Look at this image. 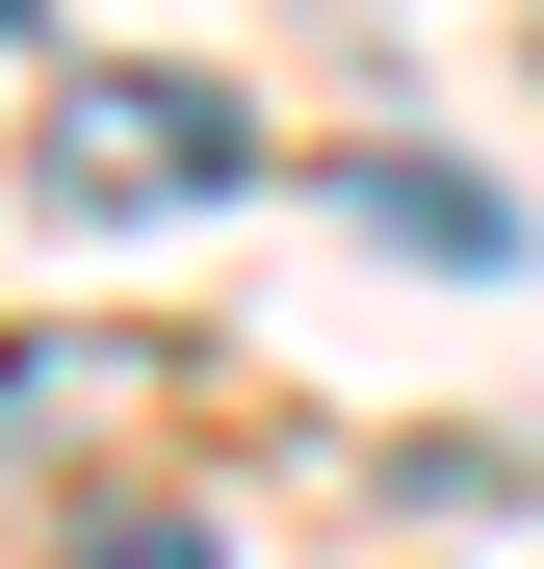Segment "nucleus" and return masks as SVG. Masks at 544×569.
Wrapping results in <instances>:
<instances>
[{
    "label": "nucleus",
    "instance_id": "1",
    "mask_svg": "<svg viewBox=\"0 0 544 569\" xmlns=\"http://www.w3.org/2000/svg\"><path fill=\"white\" fill-rule=\"evenodd\" d=\"M52 181H78V208H234L259 130L208 104V78H52Z\"/></svg>",
    "mask_w": 544,
    "mask_h": 569
},
{
    "label": "nucleus",
    "instance_id": "2",
    "mask_svg": "<svg viewBox=\"0 0 544 569\" xmlns=\"http://www.w3.org/2000/svg\"><path fill=\"white\" fill-rule=\"evenodd\" d=\"M78 569H208V518H105V543H78Z\"/></svg>",
    "mask_w": 544,
    "mask_h": 569
}]
</instances>
